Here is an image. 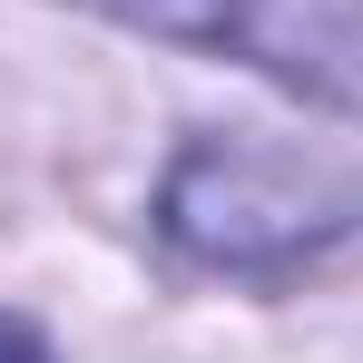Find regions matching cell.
<instances>
[{
  "label": "cell",
  "instance_id": "obj_1",
  "mask_svg": "<svg viewBox=\"0 0 363 363\" xmlns=\"http://www.w3.org/2000/svg\"><path fill=\"white\" fill-rule=\"evenodd\" d=\"M354 216H363L354 186H334L324 167H295L255 138H186L157 186V236L216 275H275L314 245H334Z\"/></svg>",
  "mask_w": 363,
  "mask_h": 363
},
{
  "label": "cell",
  "instance_id": "obj_2",
  "mask_svg": "<svg viewBox=\"0 0 363 363\" xmlns=\"http://www.w3.org/2000/svg\"><path fill=\"white\" fill-rule=\"evenodd\" d=\"M89 10L147 40H177V50L245 60L314 108L363 118V0H89Z\"/></svg>",
  "mask_w": 363,
  "mask_h": 363
}]
</instances>
